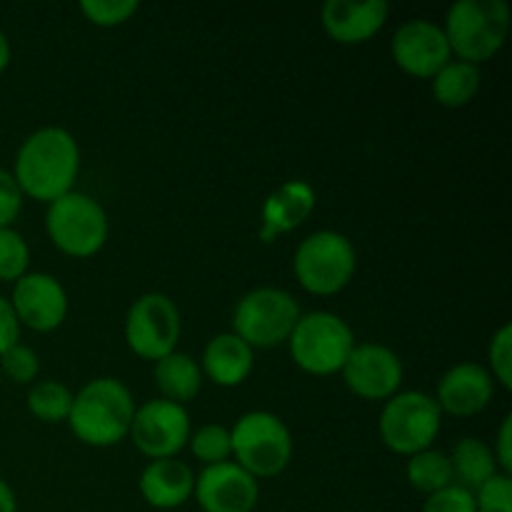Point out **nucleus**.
<instances>
[{"instance_id": "nucleus-1", "label": "nucleus", "mask_w": 512, "mask_h": 512, "mask_svg": "<svg viewBox=\"0 0 512 512\" xmlns=\"http://www.w3.org/2000/svg\"><path fill=\"white\" fill-rule=\"evenodd\" d=\"M80 173V148L70 130L48 125L23 140L15 155L13 178L23 198L50 205L75 190Z\"/></svg>"}, {"instance_id": "nucleus-2", "label": "nucleus", "mask_w": 512, "mask_h": 512, "mask_svg": "<svg viewBox=\"0 0 512 512\" xmlns=\"http://www.w3.org/2000/svg\"><path fill=\"white\" fill-rule=\"evenodd\" d=\"M135 398L118 378H95L73 395V408L65 423L75 438L90 448H113L130 435Z\"/></svg>"}, {"instance_id": "nucleus-3", "label": "nucleus", "mask_w": 512, "mask_h": 512, "mask_svg": "<svg viewBox=\"0 0 512 512\" xmlns=\"http://www.w3.org/2000/svg\"><path fill=\"white\" fill-rule=\"evenodd\" d=\"M455 60L483 65L503 50L510 30V5L505 0H458L440 25Z\"/></svg>"}, {"instance_id": "nucleus-4", "label": "nucleus", "mask_w": 512, "mask_h": 512, "mask_svg": "<svg viewBox=\"0 0 512 512\" xmlns=\"http://www.w3.org/2000/svg\"><path fill=\"white\" fill-rule=\"evenodd\" d=\"M355 270H358V253L353 240L338 230H315L295 248V280L305 293L318 298L343 293L355 278Z\"/></svg>"}, {"instance_id": "nucleus-5", "label": "nucleus", "mask_w": 512, "mask_h": 512, "mask_svg": "<svg viewBox=\"0 0 512 512\" xmlns=\"http://www.w3.org/2000/svg\"><path fill=\"white\" fill-rule=\"evenodd\" d=\"M233 463L255 480L278 478L293 460V433L283 418L268 410H250L230 428Z\"/></svg>"}, {"instance_id": "nucleus-6", "label": "nucleus", "mask_w": 512, "mask_h": 512, "mask_svg": "<svg viewBox=\"0 0 512 512\" xmlns=\"http://www.w3.org/2000/svg\"><path fill=\"white\" fill-rule=\"evenodd\" d=\"M45 233L63 255L85 260L105 248L110 235V220L103 205L88 193L70 190L53 200L45 210Z\"/></svg>"}, {"instance_id": "nucleus-7", "label": "nucleus", "mask_w": 512, "mask_h": 512, "mask_svg": "<svg viewBox=\"0 0 512 512\" xmlns=\"http://www.w3.org/2000/svg\"><path fill=\"white\" fill-rule=\"evenodd\" d=\"M290 358L303 373L328 378L343 370L350 350L355 348V333L340 315L330 310H313L300 315L288 338Z\"/></svg>"}, {"instance_id": "nucleus-8", "label": "nucleus", "mask_w": 512, "mask_h": 512, "mask_svg": "<svg viewBox=\"0 0 512 512\" xmlns=\"http://www.w3.org/2000/svg\"><path fill=\"white\" fill-rule=\"evenodd\" d=\"M443 428V413L433 395L423 390H405L385 400L378 418V433L385 448L410 458L433 448Z\"/></svg>"}, {"instance_id": "nucleus-9", "label": "nucleus", "mask_w": 512, "mask_h": 512, "mask_svg": "<svg viewBox=\"0 0 512 512\" xmlns=\"http://www.w3.org/2000/svg\"><path fill=\"white\" fill-rule=\"evenodd\" d=\"M300 303L283 288H255L238 300L233 310V333L253 350L288 343L298 325Z\"/></svg>"}, {"instance_id": "nucleus-10", "label": "nucleus", "mask_w": 512, "mask_h": 512, "mask_svg": "<svg viewBox=\"0 0 512 512\" xmlns=\"http://www.w3.org/2000/svg\"><path fill=\"white\" fill-rule=\"evenodd\" d=\"M125 345L140 360L158 363L175 353L183 333V318L175 300L165 293H143L125 315Z\"/></svg>"}, {"instance_id": "nucleus-11", "label": "nucleus", "mask_w": 512, "mask_h": 512, "mask_svg": "<svg viewBox=\"0 0 512 512\" xmlns=\"http://www.w3.org/2000/svg\"><path fill=\"white\" fill-rule=\"evenodd\" d=\"M190 415L183 405H175L170 400L155 398L138 405L130 425L133 445L150 460L178 458L183 448H188L190 440Z\"/></svg>"}, {"instance_id": "nucleus-12", "label": "nucleus", "mask_w": 512, "mask_h": 512, "mask_svg": "<svg viewBox=\"0 0 512 512\" xmlns=\"http://www.w3.org/2000/svg\"><path fill=\"white\" fill-rule=\"evenodd\" d=\"M345 388L360 400H390L400 393L403 385V360L393 348L383 343H355L345 360L343 370Z\"/></svg>"}, {"instance_id": "nucleus-13", "label": "nucleus", "mask_w": 512, "mask_h": 512, "mask_svg": "<svg viewBox=\"0 0 512 512\" xmlns=\"http://www.w3.org/2000/svg\"><path fill=\"white\" fill-rule=\"evenodd\" d=\"M8 300L20 328L35 330V333L58 330L70 310L63 283L50 273H25L13 283V295Z\"/></svg>"}, {"instance_id": "nucleus-14", "label": "nucleus", "mask_w": 512, "mask_h": 512, "mask_svg": "<svg viewBox=\"0 0 512 512\" xmlns=\"http://www.w3.org/2000/svg\"><path fill=\"white\" fill-rule=\"evenodd\" d=\"M390 55L405 75L420 80H430L445 63L453 60L443 28L425 18L408 20L395 30Z\"/></svg>"}, {"instance_id": "nucleus-15", "label": "nucleus", "mask_w": 512, "mask_h": 512, "mask_svg": "<svg viewBox=\"0 0 512 512\" xmlns=\"http://www.w3.org/2000/svg\"><path fill=\"white\" fill-rule=\"evenodd\" d=\"M193 498L203 512H253L260 500V485L238 463L228 460L195 475Z\"/></svg>"}, {"instance_id": "nucleus-16", "label": "nucleus", "mask_w": 512, "mask_h": 512, "mask_svg": "<svg viewBox=\"0 0 512 512\" xmlns=\"http://www.w3.org/2000/svg\"><path fill=\"white\" fill-rule=\"evenodd\" d=\"M495 398V380L480 363H458L438 380L435 403L440 413L453 418H473L488 410Z\"/></svg>"}, {"instance_id": "nucleus-17", "label": "nucleus", "mask_w": 512, "mask_h": 512, "mask_svg": "<svg viewBox=\"0 0 512 512\" xmlns=\"http://www.w3.org/2000/svg\"><path fill=\"white\" fill-rule=\"evenodd\" d=\"M385 0H328L320 8L325 35L340 45H363L388 23Z\"/></svg>"}, {"instance_id": "nucleus-18", "label": "nucleus", "mask_w": 512, "mask_h": 512, "mask_svg": "<svg viewBox=\"0 0 512 512\" xmlns=\"http://www.w3.org/2000/svg\"><path fill=\"white\" fill-rule=\"evenodd\" d=\"M318 195L308 180H288L278 185L260 208V233L263 243H275L280 235L298 230L313 215Z\"/></svg>"}, {"instance_id": "nucleus-19", "label": "nucleus", "mask_w": 512, "mask_h": 512, "mask_svg": "<svg viewBox=\"0 0 512 512\" xmlns=\"http://www.w3.org/2000/svg\"><path fill=\"white\" fill-rule=\"evenodd\" d=\"M138 490L145 503L155 510H178L193 498L195 473L178 458L150 460L138 480Z\"/></svg>"}, {"instance_id": "nucleus-20", "label": "nucleus", "mask_w": 512, "mask_h": 512, "mask_svg": "<svg viewBox=\"0 0 512 512\" xmlns=\"http://www.w3.org/2000/svg\"><path fill=\"white\" fill-rule=\"evenodd\" d=\"M255 365V350L245 345L238 335L218 333L208 340L200 358V370L203 378L213 380L218 388H238L250 378Z\"/></svg>"}, {"instance_id": "nucleus-21", "label": "nucleus", "mask_w": 512, "mask_h": 512, "mask_svg": "<svg viewBox=\"0 0 512 512\" xmlns=\"http://www.w3.org/2000/svg\"><path fill=\"white\" fill-rule=\"evenodd\" d=\"M203 370L198 360L188 353H170L155 363V385L160 390V398L170 400L175 405H188L198 398L203 388Z\"/></svg>"}, {"instance_id": "nucleus-22", "label": "nucleus", "mask_w": 512, "mask_h": 512, "mask_svg": "<svg viewBox=\"0 0 512 512\" xmlns=\"http://www.w3.org/2000/svg\"><path fill=\"white\" fill-rule=\"evenodd\" d=\"M480 85H483V75H480L478 65L463 63V60L455 58L430 78L435 103L450 110L465 108V105L473 103L480 93Z\"/></svg>"}, {"instance_id": "nucleus-23", "label": "nucleus", "mask_w": 512, "mask_h": 512, "mask_svg": "<svg viewBox=\"0 0 512 512\" xmlns=\"http://www.w3.org/2000/svg\"><path fill=\"white\" fill-rule=\"evenodd\" d=\"M448 458H450V468H453L455 485L470 490V493H475L480 485L488 483L493 475L500 473L490 445L485 443V440L473 438V435L460 438Z\"/></svg>"}, {"instance_id": "nucleus-24", "label": "nucleus", "mask_w": 512, "mask_h": 512, "mask_svg": "<svg viewBox=\"0 0 512 512\" xmlns=\"http://www.w3.org/2000/svg\"><path fill=\"white\" fill-rule=\"evenodd\" d=\"M405 478H408L410 488L423 493L425 498L455 483L448 453L438 448H428L423 453L410 455L408 465H405Z\"/></svg>"}, {"instance_id": "nucleus-25", "label": "nucleus", "mask_w": 512, "mask_h": 512, "mask_svg": "<svg viewBox=\"0 0 512 512\" xmlns=\"http://www.w3.org/2000/svg\"><path fill=\"white\" fill-rule=\"evenodd\" d=\"M73 395V390L60 380H38V383L30 385L25 405H28V413L38 418L40 423L58 425L68 420L70 408H73Z\"/></svg>"}, {"instance_id": "nucleus-26", "label": "nucleus", "mask_w": 512, "mask_h": 512, "mask_svg": "<svg viewBox=\"0 0 512 512\" xmlns=\"http://www.w3.org/2000/svg\"><path fill=\"white\" fill-rule=\"evenodd\" d=\"M188 448L193 453V458L198 463H203L205 468L210 465L228 463L233 458V445H230V428L218 423H208L203 428H198L195 433H190Z\"/></svg>"}, {"instance_id": "nucleus-27", "label": "nucleus", "mask_w": 512, "mask_h": 512, "mask_svg": "<svg viewBox=\"0 0 512 512\" xmlns=\"http://www.w3.org/2000/svg\"><path fill=\"white\" fill-rule=\"evenodd\" d=\"M28 240L15 228H0V280L15 283L30 273Z\"/></svg>"}, {"instance_id": "nucleus-28", "label": "nucleus", "mask_w": 512, "mask_h": 512, "mask_svg": "<svg viewBox=\"0 0 512 512\" xmlns=\"http://www.w3.org/2000/svg\"><path fill=\"white\" fill-rule=\"evenodd\" d=\"M140 5L135 0H83L80 13L95 28H120L135 18Z\"/></svg>"}, {"instance_id": "nucleus-29", "label": "nucleus", "mask_w": 512, "mask_h": 512, "mask_svg": "<svg viewBox=\"0 0 512 512\" xmlns=\"http://www.w3.org/2000/svg\"><path fill=\"white\" fill-rule=\"evenodd\" d=\"M488 373L493 375L495 385L503 390H512V325H500L493 333L488 345Z\"/></svg>"}, {"instance_id": "nucleus-30", "label": "nucleus", "mask_w": 512, "mask_h": 512, "mask_svg": "<svg viewBox=\"0 0 512 512\" xmlns=\"http://www.w3.org/2000/svg\"><path fill=\"white\" fill-rule=\"evenodd\" d=\"M0 365H3V373L18 385H33V380H38L40 358L30 345H13L8 353L0 355Z\"/></svg>"}, {"instance_id": "nucleus-31", "label": "nucleus", "mask_w": 512, "mask_h": 512, "mask_svg": "<svg viewBox=\"0 0 512 512\" xmlns=\"http://www.w3.org/2000/svg\"><path fill=\"white\" fill-rule=\"evenodd\" d=\"M478 512H512V480L510 475L498 473L480 485L473 493Z\"/></svg>"}, {"instance_id": "nucleus-32", "label": "nucleus", "mask_w": 512, "mask_h": 512, "mask_svg": "<svg viewBox=\"0 0 512 512\" xmlns=\"http://www.w3.org/2000/svg\"><path fill=\"white\" fill-rule=\"evenodd\" d=\"M420 512H478V510H475L473 493L453 483L445 490H438V493L428 495Z\"/></svg>"}, {"instance_id": "nucleus-33", "label": "nucleus", "mask_w": 512, "mask_h": 512, "mask_svg": "<svg viewBox=\"0 0 512 512\" xmlns=\"http://www.w3.org/2000/svg\"><path fill=\"white\" fill-rule=\"evenodd\" d=\"M20 210H23V193H20L13 173L0 168V228H13Z\"/></svg>"}, {"instance_id": "nucleus-34", "label": "nucleus", "mask_w": 512, "mask_h": 512, "mask_svg": "<svg viewBox=\"0 0 512 512\" xmlns=\"http://www.w3.org/2000/svg\"><path fill=\"white\" fill-rule=\"evenodd\" d=\"M20 323L15 318V310L8 298L0 295V355L8 353L13 345L20 343Z\"/></svg>"}, {"instance_id": "nucleus-35", "label": "nucleus", "mask_w": 512, "mask_h": 512, "mask_svg": "<svg viewBox=\"0 0 512 512\" xmlns=\"http://www.w3.org/2000/svg\"><path fill=\"white\" fill-rule=\"evenodd\" d=\"M493 450V458L498 463L500 473L510 475L512 470V415H505L503 423H500L498 435H495V445H490Z\"/></svg>"}, {"instance_id": "nucleus-36", "label": "nucleus", "mask_w": 512, "mask_h": 512, "mask_svg": "<svg viewBox=\"0 0 512 512\" xmlns=\"http://www.w3.org/2000/svg\"><path fill=\"white\" fill-rule=\"evenodd\" d=\"M0 512H18V498L3 478H0Z\"/></svg>"}, {"instance_id": "nucleus-37", "label": "nucleus", "mask_w": 512, "mask_h": 512, "mask_svg": "<svg viewBox=\"0 0 512 512\" xmlns=\"http://www.w3.org/2000/svg\"><path fill=\"white\" fill-rule=\"evenodd\" d=\"M10 60H13V50H10V40H8V35H5L3 30H0V75H3L5 70H8Z\"/></svg>"}]
</instances>
